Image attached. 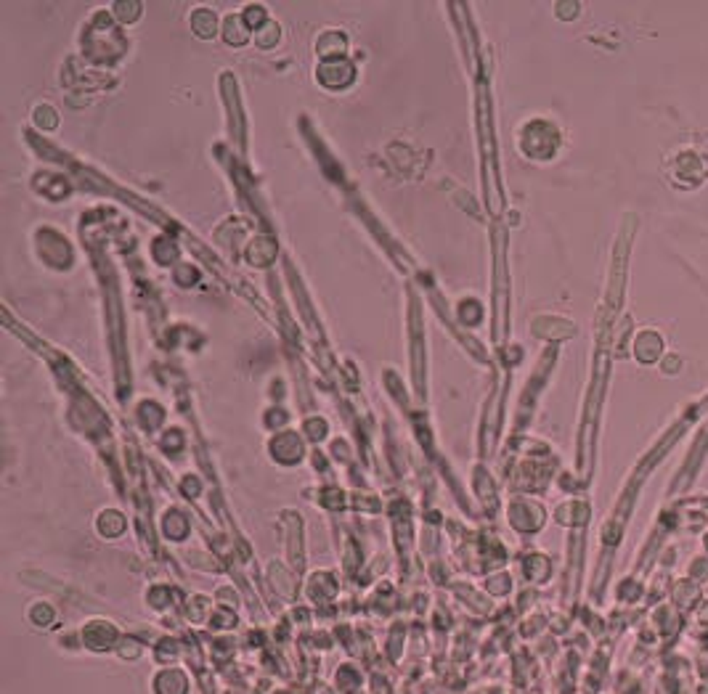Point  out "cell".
Returning <instances> with one entry per match:
<instances>
[]
</instances>
